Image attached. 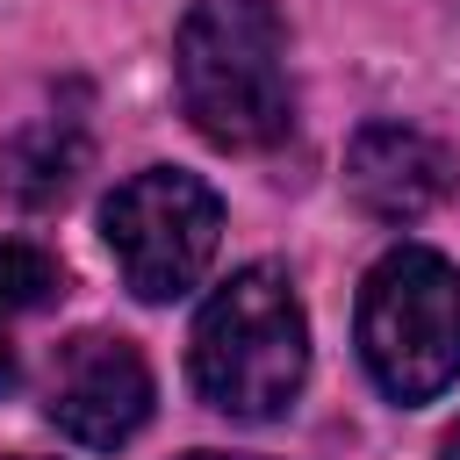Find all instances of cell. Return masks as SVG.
<instances>
[{
	"mask_svg": "<svg viewBox=\"0 0 460 460\" xmlns=\"http://www.w3.org/2000/svg\"><path fill=\"white\" fill-rule=\"evenodd\" d=\"M180 108L223 151H266L295 129L288 36L273 0H194L172 43Z\"/></svg>",
	"mask_w": 460,
	"mask_h": 460,
	"instance_id": "6da1fadb",
	"label": "cell"
},
{
	"mask_svg": "<svg viewBox=\"0 0 460 460\" xmlns=\"http://www.w3.org/2000/svg\"><path fill=\"white\" fill-rule=\"evenodd\" d=\"M194 388L223 417H280L309 374V323L280 266L230 273L194 316Z\"/></svg>",
	"mask_w": 460,
	"mask_h": 460,
	"instance_id": "7a4b0ae2",
	"label": "cell"
},
{
	"mask_svg": "<svg viewBox=\"0 0 460 460\" xmlns=\"http://www.w3.org/2000/svg\"><path fill=\"white\" fill-rule=\"evenodd\" d=\"M359 359L395 402H431L460 381V273L402 244L359 288Z\"/></svg>",
	"mask_w": 460,
	"mask_h": 460,
	"instance_id": "3957f363",
	"label": "cell"
},
{
	"mask_svg": "<svg viewBox=\"0 0 460 460\" xmlns=\"http://www.w3.org/2000/svg\"><path fill=\"white\" fill-rule=\"evenodd\" d=\"M101 237H108L129 295L172 302V295H187L208 273L216 237H223V201H216L208 180L172 172V165H151V172H137V180H122L108 194Z\"/></svg>",
	"mask_w": 460,
	"mask_h": 460,
	"instance_id": "277c9868",
	"label": "cell"
},
{
	"mask_svg": "<svg viewBox=\"0 0 460 460\" xmlns=\"http://www.w3.org/2000/svg\"><path fill=\"white\" fill-rule=\"evenodd\" d=\"M151 417V367L115 331H79L50 374V424L79 446H122Z\"/></svg>",
	"mask_w": 460,
	"mask_h": 460,
	"instance_id": "5b68a950",
	"label": "cell"
},
{
	"mask_svg": "<svg viewBox=\"0 0 460 460\" xmlns=\"http://www.w3.org/2000/svg\"><path fill=\"white\" fill-rule=\"evenodd\" d=\"M345 180L359 194L367 216L381 223H417L424 208L446 201L453 187V151L410 122H367L352 137V158H345Z\"/></svg>",
	"mask_w": 460,
	"mask_h": 460,
	"instance_id": "8992f818",
	"label": "cell"
},
{
	"mask_svg": "<svg viewBox=\"0 0 460 460\" xmlns=\"http://www.w3.org/2000/svg\"><path fill=\"white\" fill-rule=\"evenodd\" d=\"M79 172H86V137H79L65 115L29 122V129L0 151V187H7L22 208H50V201H65Z\"/></svg>",
	"mask_w": 460,
	"mask_h": 460,
	"instance_id": "52a82bcc",
	"label": "cell"
},
{
	"mask_svg": "<svg viewBox=\"0 0 460 460\" xmlns=\"http://www.w3.org/2000/svg\"><path fill=\"white\" fill-rule=\"evenodd\" d=\"M65 295V273L43 244H22V237H0V395L22 381V359H14V331L29 316H43L50 302Z\"/></svg>",
	"mask_w": 460,
	"mask_h": 460,
	"instance_id": "ba28073f",
	"label": "cell"
},
{
	"mask_svg": "<svg viewBox=\"0 0 460 460\" xmlns=\"http://www.w3.org/2000/svg\"><path fill=\"white\" fill-rule=\"evenodd\" d=\"M438 460H460V431H446V446H438Z\"/></svg>",
	"mask_w": 460,
	"mask_h": 460,
	"instance_id": "9c48e42d",
	"label": "cell"
},
{
	"mask_svg": "<svg viewBox=\"0 0 460 460\" xmlns=\"http://www.w3.org/2000/svg\"><path fill=\"white\" fill-rule=\"evenodd\" d=\"M187 460H237V453H187Z\"/></svg>",
	"mask_w": 460,
	"mask_h": 460,
	"instance_id": "30bf717a",
	"label": "cell"
}]
</instances>
